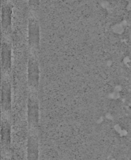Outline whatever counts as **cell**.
<instances>
[{"instance_id": "1", "label": "cell", "mask_w": 131, "mask_h": 160, "mask_svg": "<svg viewBox=\"0 0 131 160\" xmlns=\"http://www.w3.org/2000/svg\"><path fill=\"white\" fill-rule=\"evenodd\" d=\"M27 39L29 46L35 50L39 49L40 42V26L35 17H30L28 20Z\"/></svg>"}, {"instance_id": "2", "label": "cell", "mask_w": 131, "mask_h": 160, "mask_svg": "<svg viewBox=\"0 0 131 160\" xmlns=\"http://www.w3.org/2000/svg\"><path fill=\"white\" fill-rule=\"evenodd\" d=\"M28 82L30 86L37 87L39 80V68L37 59L31 56L28 61L27 66Z\"/></svg>"}, {"instance_id": "3", "label": "cell", "mask_w": 131, "mask_h": 160, "mask_svg": "<svg viewBox=\"0 0 131 160\" xmlns=\"http://www.w3.org/2000/svg\"><path fill=\"white\" fill-rule=\"evenodd\" d=\"M12 7L8 2L3 3L1 8V26L5 32L9 31L12 24Z\"/></svg>"}, {"instance_id": "4", "label": "cell", "mask_w": 131, "mask_h": 160, "mask_svg": "<svg viewBox=\"0 0 131 160\" xmlns=\"http://www.w3.org/2000/svg\"><path fill=\"white\" fill-rule=\"evenodd\" d=\"M27 117L29 123L32 126H36L39 122V106L36 100L30 98L27 104Z\"/></svg>"}, {"instance_id": "5", "label": "cell", "mask_w": 131, "mask_h": 160, "mask_svg": "<svg viewBox=\"0 0 131 160\" xmlns=\"http://www.w3.org/2000/svg\"><path fill=\"white\" fill-rule=\"evenodd\" d=\"M1 66L7 71L11 66V48L7 41H2L1 46Z\"/></svg>"}, {"instance_id": "6", "label": "cell", "mask_w": 131, "mask_h": 160, "mask_svg": "<svg viewBox=\"0 0 131 160\" xmlns=\"http://www.w3.org/2000/svg\"><path fill=\"white\" fill-rule=\"evenodd\" d=\"M11 86L9 82H4L1 89V105L6 111L9 110L11 106Z\"/></svg>"}, {"instance_id": "7", "label": "cell", "mask_w": 131, "mask_h": 160, "mask_svg": "<svg viewBox=\"0 0 131 160\" xmlns=\"http://www.w3.org/2000/svg\"><path fill=\"white\" fill-rule=\"evenodd\" d=\"M38 142L34 137H29L27 142V158L29 160H38Z\"/></svg>"}, {"instance_id": "8", "label": "cell", "mask_w": 131, "mask_h": 160, "mask_svg": "<svg viewBox=\"0 0 131 160\" xmlns=\"http://www.w3.org/2000/svg\"><path fill=\"white\" fill-rule=\"evenodd\" d=\"M1 142L2 144L7 146L11 142V129L7 123H2L1 127Z\"/></svg>"}, {"instance_id": "9", "label": "cell", "mask_w": 131, "mask_h": 160, "mask_svg": "<svg viewBox=\"0 0 131 160\" xmlns=\"http://www.w3.org/2000/svg\"><path fill=\"white\" fill-rule=\"evenodd\" d=\"M29 6L32 9L36 10L40 5V0H28Z\"/></svg>"}]
</instances>
